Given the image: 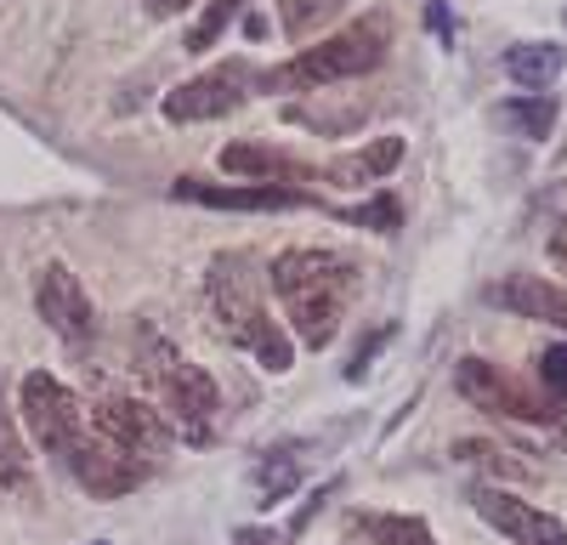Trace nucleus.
Returning a JSON list of instances; mask_svg holds the SVG:
<instances>
[{"label": "nucleus", "mask_w": 567, "mask_h": 545, "mask_svg": "<svg viewBox=\"0 0 567 545\" xmlns=\"http://www.w3.org/2000/svg\"><path fill=\"white\" fill-rule=\"evenodd\" d=\"M550 256H556V267L567 272V216L556 222V234H550Z\"/></svg>", "instance_id": "c756f323"}, {"label": "nucleus", "mask_w": 567, "mask_h": 545, "mask_svg": "<svg viewBox=\"0 0 567 545\" xmlns=\"http://www.w3.org/2000/svg\"><path fill=\"white\" fill-rule=\"evenodd\" d=\"M176 199H194V205H210V210H296V205H312L307 194L278 188V182L221 188V182H205V176H182V182H176Z\"/></svg>", "instance_id": "f8f14e48"}, {"label": "nucleus", "mask_w": 567, "mask_h": 545, "mask_svg": "<svg viewBox=\"0 0 567 545\" xmlns=\"http://www.w3.org/2000/svg\"><path fill=\"white\" fill-rule=\"evenodd\" d=\"M386 45H392V23L381 12L358 18L352 29L329 34L307 52H296L290 63H278L272 74H261L267 91H329V85H347V80H363L386 63Z\"/></svg>", "instance_id": "f257e3e1"}, {"label": "nucleus", "mask_w": 567, "mask_h": 545, "mask_svg": "<svg viewBox=\"0 0 567 545\" xmlns=\"http://www.w3.org/2000/svg\"><path fill=\"white\" fill-rule=\"evenodd\" d=\"M182 7H194V0H148V12H154V18H176Z\"/></svg>", "instance_id": "7c9ffc66"}, {"label": "nucleus", "mask_w": 567, "mask_h": 545, "mask_svg": "<svg viewBox=\"0 0 567 545\" xmlns=\"http://www.w3.org/2000/svg\"><path fill=\"white\" fill-rule=\"evenodd\" d=\"M358 528L369 545H437L432 528L420 517H403V512H369V517H358Z\"/></svg>", "instance_id": "6ab92c4d"}, {"label": "nucleus", "mask_w": 567, "mask_h": 545, "mask_svg": "<svg viewBox=\"0 0 567 545\" xmlns=\"http://www.w3.org/2000/svg\"><path fill=\"white\" fill-rule=\"evenodd\" d=\"M301 483V466L290 461V454H278V461H261L256 466V489H261V506H278L284 494H290Z\"/></svg>", "instance_id": "b1692460"}, {"label": "nucleus", "mask_w": 567, "mask_h": 545, "mask_svg": "<svg viewBox=\"0 0 567 545\" xmlns=\"http://www.w3.org/2000/svg\"><path fill=\"white\" fill-rule=\"evenodd\" d=\"M233 545H278V534L272 528H239V534H233Z\"/></svg>", "instance_id": "c85d7f7f"}, {"label": "nucleus", "mask_w": 567, "mask_h": 545, "mask_svg": "<svg viewBox=\"0 0 567 545\" xmlns=\"http://www.w3.org/2000/svg\"><path fill=\"white\" fill-rule=\"evenodd\" d=\"M272 290L284 296V307L290 301H312V296H336L347 301L352 290V261L341 250H284L272 256Z\"/></svg>", "instance_id": "0eeeda50"}, {"label": "nucleus", "mask_w": 567, "mask_h": 545, "mask_svg": "<svg viewBox=\"0 0 567 545\" xmlns=\"http://www.w3.org/2000/svg\"><path fill=\"white\" fill-rule=\"evenodd\" d=\"M250 69L245 63H227V69H210V74H199V80H187V85H176L171 97H165V120L171 125H199V120H221V114H233L245 97H250Z\"/></svg>", "instance_id": "1a4fd4ad"}, {"label": "nucleus", "mask_w": 567, "mask_h": 545, "mask_svg": "<svg viewBox=\"0 0 567 545\" xmlns=\"http://www.w3.org/2000/svg\"><path fill=\"white\" fill-rule=\"evenodd\" d=\"M18 398H23V426L34 432V443L45 449V454H63L85 438V409H80V398L58 381V376H45V370H34V376H23V387H18Z\"/></svg>", "instance_id": "20e7f679"}, {"label": "nucleus", "mask_w": 567, "mask_h": 545, "mask_svg": "<svg viewBox=\"0 0 567 545\" xmlns=\"http://www.w3.org/2000/svg\"><path fill=\"white\" fill-rule=\"evenodd\" d=\"M403 165V136H374L369 148H352L341 160L323 165V182L329 188H363V182H381Z\"/></svg>", "instance_id": "4468645a"}, {"label": "nucleus", "mask_w": 567, "mask_h": 545, "mask_svg": "<svg viewBox=\"0 0 567 545\" xmlns=\"http://www.w3.org/2000/svg\"><path fill=\"white\" fill-rule=\"evenodd\" d=\"M454 461H471V466H488L494 477H534V466L528 461H511V449H499V443H488V438H465V443H454Z\"/></svg>", "instance_id": "412c9836"}, {"label": "nucleus", "mask_w": 567, "mask_h": 545, "mask_svg": "<svg viewBox=\"0 0 567 545\" xmlns=\"http://www.w3.org/2000/svg\"><path fill=\"white\" fill-rule=\"evenodd\" d=\"M91 432L109 438L125 454H136V461H159V454H171V443H176V426L142 398H103L97 409H91Z\"/></svg>", "instance_id": "423d86ee"}, {"label": "nucleus", "mask_w": 567, "mask_h": 545, "mask_svg": "<svg viewBox=\"0 0 567 545\" xmlns=\"http://www.w3.org/2000/svg\"><path fill=\"white\" fill-rule=\"evenodd\" d=\"M352 222H358V227H374V234H398V222H403V205H398L392 194H381V199L358 205V210H352Z\"/></svg>", "instance_id": "393cba45"}, {"label": "nucleus", "mask_w": 567, "mask_h": 545, "mask_svg": "<svg viewBox=\"0 0 567 545\" xmlns=\"http://www.w3.org/2000/svg\"><path fill=\"white\" fill-rule=\"evenodd\" d=\"M534 363H539L545 392H550V398H567V341H561V347H545Z\"/></svg>", "instance_id": "a878e982"}, {"label": "nucleus", "mask_w": 567, "mask_h": 545, "mask_svg": "<svg viewBox=\"0 0 567 545\" xmlns=\"http://www.w3.org/2000/svg\"><path fill=\"white\" fill-rule=\"evenodd\" d=\"M205 290H210L216 330H221L233 347L256 352V363H261V370H272V376L290 370V363H296V347H290V336H284L272 318H267V307H261V296L250 290V272H245L239 256H221V261L210 267Z\"/></svg>", "instance_id": "7ed1b4c3"}, {"label": "nucleus", "mask_w": 567, "mask_h": 545, "mask_svg": "<svg viewBox=\"0 0 567 545\" xmlns=\"http://www.w3.org/2000/svg\"><path fill=\"white\" fill-rule=\"evenodd\" d=\"M488 301L516 312V318H539V325L567 330V290L550 285L545 272H505L499 285H488Z\"/></svg>", "instance_id": "ddd939ff"}, {"label": "nucleus", "mask_w": 567, "mask_h": 545, "mask_svg": "<svg viewBox=\"0 0 567 545\" xmlns=\"http://www.w3.org/2000/svg\"><path fill=\"white\" fill-rule=\"evenodd\" d=\"M561 63H567L561 45H550V40H523V45H511V52H505V74L523 91H550Z\"/></svg>", "instance_id": "dca6fc26"}, {"label": "nucleus", "mask_w": 567, "mask_h": 545, "mask_svg": "<svg viewBox=\"0 0 567 545\" xmlns=\"http://www.w3.org/2000/svg\"><path fill=\"white\" fill-rule=\"evenodd\" d=\"M245 12V0H210V7L199 12V23L187 29V52H210V45L227 34V23Z\"/></svg>", "instance_id": "4be33fe9"}, {"label": "nucleus", "mask_w": 567, "mask_h": 545, "mask_svg": "<svg viewBox=\"0 0 567 545\" xmlns=\"http://www.w3.org/2000/svg\"><path fill=\"white\" fill-rule=\"evenodd\" d=\"M454 392H460L465 403L488 409V415H511V421H556V415H561L550 398L528 392L523 381L505 376L499 363H488V358H460V363H454Z\"/></svg>", "instance_id": "39448f33"}, {"label": "nucleus", "mask_w": 567, "mask_h": 545, "mask_svg": "<svg viewBox=\"0 0 567 545\" xmlns=\"http://www.w3.org/2000/svg\"><path fill=\"white\" fill-rule=\"evenodd\" d=\"M556 114H561L556 91H528V97H505V103H499V120H505L516 136H528V143H539V136L556 131Z\"/></svg>", "instance_id": "a211bd4d"}, {"label": "nucleus", "mask_w": 567, "mask_h": 545, "mask_svg": "<svg viewBox=\"0 0 567 545\" xmlns=\"http://www.w3.org/2000/svg\"><path fill=\"white\" fill-rule=\"evenodd\" d=\"M63 466L74 472L80 489H91L97 500H120V494H131L142 477H148V461H136V454L114 449L109 438H97L91 426H85V438L63 454Z\"/></svg>", "instance_id": "6e6552de"}, {"label": "nucleus", "mask_w": 567, "mask_h": 545, "mask_svg": "<svg viewBox=\"0 0 567 545\" xmlns=\"http://www.w3.org/2000/svg\"><path fill=\"white\" fill-rule=\"evenodd\" d=\"M136 352H142V376L159 392V415L187 438V443H210V426L221 415V392L216 381L199 370L194 358H182L171 341H159L154 330H136Z\"/></svg>", "instance_id": "f03ea898"}, {"label": "nucleus", "mask_w": 567, "mask_h": 545, "mask_svg": "<svg viewBox=\"0 0 567 545\" xmlns=\"http://www.w3.org/2000/svg\"><path fill=\"white\" fill-rule=\"evenodd\" d=\"M221 171L227 176H256V182H318L312 165L290 160V154H278V148H256V143H227L221 148Z\"/></svg>", "instance_id": "2eb2a0df"}, {"label": "nucleus", "mask_w": 567, "mask_h": 545, "mask_svg": "<svg viewBox=\"0 0 567 545\" xmlns=\"http://www.w3.org/2000/svg\"><path fill=\"white\" fill-rule=\"evenodd\" d=\"M471 506H477V517L494 523L511 545H567V528L550 512L528 506V500H516L499 483H477V489H471Z\"/></svg>", "instance_id": "9b49d317"}, {"label": "nucleus", "mask_w": 567, "mask_h": 545, "mask_svg": "<svg viewBox=\"0 0 567 545\" xmlns=\"http://www.w3.org/2000/svg\"><path fill=\"white\" fill-rule=\"evenodd\" d=\"M329 12H336V0H278V18H284V34L290 40H307Z\"/></svg>", "instance_id": "5701e85b"}, {"label": "nucleus", "mask_w": 567, "mask_h": 545, "mask_svg": "<svg viewBox=\"0 0 567 545\" xmlns=\"http://www.w3.org/2000/svg\"><path fill=\"white\" fill-rule=\"evenodd\" d=\"M0 489H7V494L29 489V454H23L18 421L7 415V398H0Z\"/></svg>", "instance_id": "aec40b11"}, {"label": "nucleus", "mask_w": 567, "mask_h": 545, "mask_svg": "<svg viewBox=\"0 0 567 545\" xmlns=\"http://www.w3.org/2000/svg\"><path fill=\"white\" fill-rule=\"evenodd\" d=\"M425 23H432V34H437L443 45H454V18H449L443 0H432V7H425Z\"/></svg>", "instance_id": "cd10ccee"}, {"label": "nucleus", "mask_w": 567, "mask_h": 545, "mask_svg": "<svg viewBox=\"0 0 567 545\" xmlns=\"http://www.w3.org/2000/svg\"><path fill=\"white\" fill-rule=\"evenodd\" d=\"M34 307H40V318H45V330H58L69 347H80V341L97 336V307H91L85 285L74 279V272H69L63 261H52V267L40 272V285H34Z\"/></svg>", "instance_id": "9d476101"}, {"label": "nucleus", "mask_w": 567, "mask_h": 545, "mask_svg": "<svg viewBox=\"0 0 567 545\" xmlns=\"http://www.w3.org/2000/svg\"><path fill=\"white\" fill-rule=\"evenodd\" d=\"M284 312H290V330H296V341H301V347H312V352H323L329 341H336V330H341V301H336V296L290 301Z\"/></svg>", "instance_id": "f3484780"}, {"label": "nucleus", "mask_w": 567, "mask_h": 545, "mask_svg": "<svg viewBox=\"0 0 567 545\" xmlns=\"http://www.w3.org/2000/svg\"><path fill=\"white\" fill-rule=\"evenodd\" d=\"M386 341H392V330H374V336H369V341H363V347H358V352H352V363H347V376H352V381H358V376H363V370H369V358H374V352H381V347H386Z\"/></svg>", "instance_id": "bb28decb"}]
</instances>
